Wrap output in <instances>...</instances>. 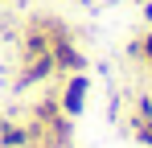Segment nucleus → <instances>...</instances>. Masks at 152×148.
<instances>
[{"instance_id":"obj_3","label":"nucleus","mask_w":152,"mask_h":148,"mask_svg":"<svg viewBox=\"0 0 152 148\" xmlns=\"http://www.w3.org/2000/svg\"><path fill=\"white\" fill-rule=\"evenodd\" d=\"M136 136H140L144 144H152V119H144V123H140V127H136Z\"/></svg>"},{"instance_id":"obj_2","label":"nucleus","mask_w":152,"mask_h":148,"mask_svg":"<svg viewBox=\"0 0 152 148\" xmlns=\"http://www.w3.org/2000/svg\"><path fill=\"white\" fill-rule=\"evenodd\" d=\"M0 144L4 148H25L29 144V132L25 127H4V132H0Z\"/></svg>"},{"instance_id":"obj_5","label":"nucleus","mask_w":152,"mask_h":148,"mask_svg":"<svg viewBox=\"0 0 152 148\" xmlns=\"http://www.w3.org/2000/svg\"><path fill=\"white\" fill-rule=\"evenodd\" d=\"M144 17H148V21H152V4H148V8H144Z\"/></svg>"},{"instance_id":"obj_1","label":"nucleus","mask_w":152,"mask_h":148,"mask_svg":"<svg viewBox=\"0 0 152 148\" xmlns=\"http://www.w3.org/2000/svg\"><path fill=\"white\" fill-rule=\"evenodd\" d=\"M86 86H91V78H86V74H74V78L66 82V95H62V111H66V115H82Z\"/></svg>"},{"instance_id":"obj_4","label":"nucleus","mask_w":152,"mask_h":148,"mask_svg":"<svg viewBox=\"0 0 152 148\" xmlns=\"http://www.w3.org/2000/svg\"><path fill=\"white\" fill-rule=\"evenodd\" d=\"M140 49H144V58H148V62H152V33H148V37H144V45H140Z\"/></svg>"},{"instance_id":"obj_6","label":"nucleus","mask_w":152,"mask_h":148,"mask_svg":"<svg viewBox=\"0 0 152 148\" xmlns=\"http://www.w3.org/2000/svg\"><path fill=\"white\" fill-rule=\"evenodd\" d=\"M0 132H4V123H0Z\"/></svg>"}]
</instances>
